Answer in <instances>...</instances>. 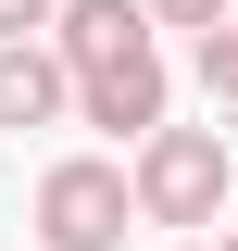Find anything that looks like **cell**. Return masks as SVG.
<instances>
[{
  "label": "cell",
  "mask_w": 238,
  "mask_h": 251,
  "mask_svg": "<svg viewBox=\"0 0 238 251\" xmlns=\"http://www.w3.org/2000/svg\"><path fill=\"white\" fill-rule=\"evenodd\" d=\"M125 188H138V226H213L226 214V138L213 126H150Z\"/></svg>",
  "instance_id": "cell-1"
},
{
  "label": "cell",
  "mask_w": 238,
  "mask_h": 251,
  "mask_svg": "<svg viewBox=\"0 0 238 251\" xmlns=\"http://www.w3.org/2000/svg\"><path fill=\"white\" fill-rule=\"evenodd\" d=\"M125 226H138V188H125V163L75 151L38 176V251H125Z\"/></svg>",
  "instance_id": "cell-2"
},
{
  "label": "cell",
  "mask_w": 238,
  "mask_h": 251,
  "mask_svg": "<svg viewBox=\"0 0 238 251\" xmlns=\"http://www.w3.org/2000/svg\"><path fill=\"white\" fill-rule=\"evenodd\" d=\"M75 126H100V138H150V126H163V50L88 63V75H75Z\"/></svg>",
  "instance_id": "cell-3"
},
{
  "label": "cell",
  "mask_w": 238,
  "mask_h": 251,
  "mask_svg": "<svg viewBox=\"0 0 238 251\" xmlns=\"http://www.w3.org/2000/svg\"><path fill=\"white\" fill-rule=\"evenodd\" d=\"M75 113V63L50 38H0V126H63Z\"/></svg>",
  "instance_id": "cell-4"
},
{
  "label": "cell",
  "mask_w": 238,
  "mask_h": 251,
  "mask_svg": "<svg viewBox=\"0 0 238 251\" xmlns=\"http://www.w3.org/2000/svg\"><path fill=\"white\" fill-rule=\"evenodd\" d=\"M50 50L88 75V63H125V50H150V13L138 0H63L50 13Z\"/></svg>",
  "instance_id": "cell-5"
},
{
  "label": "cell",
  "mask_w": 238,
  "mask_h": 251,
  "mask_svg": "<svg viewBox=\"0 0 238 251\" xmlns=\"http://www.w3.org/2000/svg\"><path fill=\"white\" fill-rule=\"evenodd\" d=\"M201 88L238 113V13H226V25H201Z\"/></svg>",
  "instance_id": "cell-6"
},
{
  "label": "cell",
  "mask_w": 238,
  "mask_h": 251,
  "mask_svg": "<svg viewBox=\"0 0 238 251\" xmlns=\"http://www.w3.org/2000/svg\"><path fill=\"white\" fill-rule=\"evenodd\" d=\"M138 13H150V25H188V38H201V25H226V0H138Z\"/></svg>",
  "instance_id": "cell-7"
},
{
  "label": "cell",
  "mask_w": 238,
  "mask_h": 251,
  "mask_svg": "<svg viewBox=\"0 0 238 251\" xmlns=\"http://www.w3.org/2000/svg\"><path fill=\"white\" fill-rule=\"evenodd\" d=\"M50 13L63 0H0V38H50Z\"/></svg>",
  "instance_id": "cell-8"
},
{
  "label": "cell",
  "mask_w": 238,
  "mask_h": 251,
  "mask_svg": "<svg viewBox=\"0 0 238 251\" xmlns=\"http://www.w3.org/2000/svg\"><path fill=\"white\" fill-rule=\"evenodd\" d=\"M226 13H238V0H226Z\"/></svg>",
  "instance_id": "cell-9"
},
{
  "label": "cell",
  "mask_w": 238,
  "mask_h": 251,
  "mask_svg": "<svg viewBox=\"0 0 238 251\" xmlns=\"http://www.w3.org/2000/svg\"><path fill=\"white\" fill-rule=\"evenodd\" d=\"M226 251H238V239H226Z\"/></svg>",
  "instance_id": "cell-10"
}]
</instances>
